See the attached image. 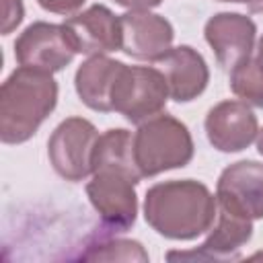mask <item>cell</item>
<instances>
[{
	"mask_svg": "<svg viewBox=\"0 0 263 263\" xmlns=\"http://www.w3.org/2000/svg\"><path fill=\"white\" fill-rule=\"evenodd\" d=\"M64 33L76 53L107 55L121 49V25L105 4H92L86 10L70 14L62 23Z\"/></svg>",
	"mask_w": 263,
	"mask_h": 263,
	"instance_id": "obj_9",
	"label": "cell"
},
{
	"mask_svg": "<svg viewBox=\"0 0 263 263\" xmlns=\"http://www.w3.org/2000/svg\"><path fill=\"white\" fill-rule=\"evenodd\" d=\"M99 140L97 127L84 117L64 119L47 140V156L53 171L72 183L92 175V152Z\"/></svg>",
	"mask_w": 263,
	"mask_h": 263,
	"instance_id": "obj_6",
	"label": "cell"
},
{
	"mask_svg": "<svg viewBox=\"0 0 263 263\" xmlns=\"http://www.w3.org/2000/svg\"><path fill=\"white\" fill-rule=\"evenodd\" d=\"M25 16L23 0H2V35L12 33Z\"/></svg>",
	"mask_w": 263,
	"mask_h": 263,
	"instance_id": "obj_19",
	"label": "cell"
},
{
	"mask_svg": "<svg viewBox=\"0 0 263 263\" xmlns=\"http://www.w3.org/2000/svg\"><path fill=\"white\" fill-rule=\"evenodd\" d=\"M58 105V82L49 72L18 66L0 88V138L23 144Z\"/></svg>",
	"mask_w": 263,
	"mask_h": 263,
	"instance_id": "obj_2",
	"label": "cell"
},
{
	"mask_svg": "<svg viewBox=\"0 0 263 263\" xmlns=\"http://www.w3.org/2000/svg\"><path fill=\"white\" fill-rule=\"evenodd\" d=\"M74 55L76 51L70 45L64 27L45 21L31 23L14 41V58L18 66L49 74L64 70Z\"/></svg>",
	"mask_w": 263,
	"mask_h": 263,
	"instance_id": "obj_7",
	"label": "cell"
},
{
	"mask_svg": "<svg viewBox=\"0 0 263 263\" xmlns=\"http://www.w3.org/2000/svg\"><path fill=\"white\" fill-rule=\"evenodd\" d=\"M253 236V220L218 208V224L210 236L193 251H171V261H228L238 259V251Z\"/></svg>",
	"mask_w": 263,
	"mask_h": 263,
	"instance_id": "obj_13",
	"label": "cell"
},
{
	"mask_svg": "<svg viewBox=\"0 0 263 263\" xmlns=\"http://www.w3.org/2000/svg\"><path fill=\"white\" fill-rule=\"evenodd\" d=\"M220 2H242V0H220Z\"/></svg>",
	"mask_w": 263,
	"mask_h": 263,
	"instance_id": "obj_25",
	"label": "cell"
},
{
	"mask_svg": "<svg viewBox=\"0 0 263 263\" xmlns=\"http://www.w3.org/2000/svg\"><path fill=\"white\" fill-rule=\"evenodd\" d=\"M123 68V62L109 55H90L86 62H82L74 76V88L80 101L92 111H113L111 97Z\"/></svg>",
	"mask_w": 263,
	"mask_h": 263,
	"instance_id": "obj_15",
	"label": "cell"
},
{
	"mask_svg": "<svg viewBox=\"0 0 263 263\" xmlns=\"http://www.w3.org/2000/svg\"><path fill=\"white\" fill-rule=\"evenodd\" d=\"M255 55H257V58L263 62V35H261V39L257 41V53H255Z\"/></svg>",
	"mask_w": 263,
	"mask_h": 263,
	"instance_id": "obj_24",
	"label": "cell"
},
{
	"mask_svg": "<svg viewBox=\"0 0 263 263\" xmlns=\"http://www.w3.org/2000/svg\"><path fill=\"white\" fill-rule=\"evenodd\" d=\"M218 208L249 220L263 218V162L238 160L226 166L216 183Z\"/></svg>",
	"mask_w": 263,
	"mask_h": 263,
	"instance_id": "obj_8",
	"label": "cell"
},
{
	"mask_svg": "<svg viewBox=\"0 0 263 263\" xmlns=\"http://www.w3.org/2000/svg\"><path fill=\"white\" fill-rule=\"evenodd\" d=\"M203 37L214 49L220 68L232 72L238 64L253 55L257 25L251 16L240 12H218L208 18L203 27Z\"/></svg>",
	"mask_w": 263,
	"mask_h": 263,
	"instance_id": "obj_10",
	"label": "cell"
},
{
	"mask_svg": "<svg viewBox=\"0 0 263 263\" xmlns=\"http://www.w3.org/2000/svg\"><path fill=\"white\" fill-rule=\"evenodd\" d=\"M216 216V197L195 179L156 183L144 197V218L148 226L171 240L197 238L212 228Z\"/></svg>",
	"mask_w": 263,
	"mask_h": 263,
	"instance_id": "obj_1",
	"label": "cell"
},
{
	"mask_svg": "<svg viewBox=\"0 0 263 263\" xmlns=\"http://www.w3.org/2000/svg\"><path fill=\"white\" fill-rule=\"evenodd\" d=\"M257 150L263 156V129H259V134H257Z\"/></svg>",
	"mask_w": 263,
	"mask_h": 263,
	"instance_id": "obj_23",
	"label": "cell"
},
{
	"mask_svg": "<svg viewBox=\"0 0 263 263\" xmlns=\"http://www.w3.org/2000/svg\"><path fill=\"white\" fill-rule=\"evenodd\" d=\"M86 0H37V4L47 10V12H53V14H64V16H70V14H76L80 12L82 4Z\"/></svg>",
	"mask_w": 263,
	"mask_h": 263,
	"instance_id": "obj_20",
	"label": "cell"
},
{
	"mask_svg": "<svg viewBox=\"0 0 263 263\" xmlns=\"http://www.w3.org/2000/svg\"><path fill=\"white\" fill-rule=\"evenodd\" d=\"M156 64L166 78L171 99H175L177 103H189L197 99L210 82L208 64L203 55L191 45L171 47Z\"/></svg>",
	"mask_w": 263,
	"mask_h": 263,
	"instance_id": "obj_14",
	"label": "cell"
},
{
	"mask_svg": "<svg viewBox=\"0 0 263 263\" xmlns=\"http://www.w3.org/2000/svg\"><path fill=\"white\" fill-rule=\"evenodd\" d=\"M97 171H119L142 181V173L134 158V136L123 127L107 129L99 136L92 152V173Z\"/></svg>",
	"mask_w": 263,
	"mask_h": 263,
	"instance_id": "obj_16",
	"label": "cell"
},
{
	"mask_svg": "<svg viewBox=\"0 0 263 263\" xmlns=\"http://www.w3.org/2000/svg\"><path fill=\"white\" fill-rule=\"evenodd\" d=\"M134 158L144 179L171 168H183L193 158V138L183 121L158 113L138 125Z\"/></svg>",
	"mask_w": 263,
	"mask_h": 263,
	"instance_id": "obj_3",
	"label": "cell"
},
{
	"mask_svg": "<svg viewBox=\"0 0 263 263\" xmlns=\"http://www.w3.org/2000/svg\"><path fill=\"white\" fill-rule=\"evenodd\" d=\"M121 51L140 62H158L173 47V25L150 10H127L119 16Z\"/></svg>",
	"mask_w": 263,
	"mask_h": 263,
	"instance_id": "obj_11",
	"label": "cell"
},
{
	"mask_svg": "<svg viewBox=\"0 0 263 263\" xmlns=\"http://www.w3.org/2000/svg\"><path fill=\"white\" fill-rule=\"evenodd\" d=\"M171 92L164 74L154 66H125L113 88V111L127 121H142L162 113Z\"/></svg>",
	"mask_w": 263,
	"mask_h": 263,
	"instance_id": "obj_4",
	"label": "cell"
},
{
	"mask_svg": "<svg viewBox=\"0 0 263 263\" xmlns=\"http://www.w3.org/2000/svg\"><path fill=\"white\" fill-rule=\"evenodd\" d=\"M78 259L82 261H148V253L138 240L115 236L113 232H99L92 234L84 249L80 251Z\"/></svg>",
	"mask_w": 263,
	"mask_h": 263,
	"instance_id": "obj_17",
	"label": "cell"
},
{
	"mask_svg": "<svg viewBox=\"0 0 263 263\" xmlns=\"http://www.w3.org/2000/svg\"><path fill=\"white\" fill-rule=\"evenodd\" d=\"M210 144L220 152H240L249 148L259 134L257 115L245 101L228 99L214 105L203 121Z\"/></svg>",
	"mask_w": 263,
	"mask_h": 263,
	"instance_id": "obj_12",
	"label": "cell"
},
{
	"mask_svg": "<svg viewBox=\"0 0 263 263\" xmlns=\"http://www.w3.org/2000/svg\"><path fill=\"white\" fill-rule=\"evenodd\" d=\"M115 4L127 8V10H150L162 4V0H115Z\"/></svg>",
	"mask_w": 263,
	"mask_h": 263,
	"instance_id": "obj_21",
	"label": "cell"
},
{
	"mask_svg": "<svg viewBox=\"0 0 263 263\" xmlns=\"http://www.w3.org/2000/svg\"><path fill=\"white\" fill-rule=\"evenodd\" d=\"M247 6H249V10H253V12H259V14H263V0H242Z\"/></svg>",
	"mask_w": 263,
	"mask_h": 263,
	"instance_id": "obj_22",
	"label": "cell"
},
{
	"mask_svg": "<svg viewBox=\"0 0 263 263\" xmlns=\"http://www.w3.org/2000/svg\"><path fill=\"white\" fill-rule=\"evenodd\" d=\"M140 181L119 171H97L86 183V195L101 218L103 230L127 232L138 216L136 185Z\"/></svg>",
	"mask_w": 263,
	"mask_h": 263,
	"instance_id": "obj_5",
	"label": "cell"
},
{
	"mask_svg": "<svg viewBox=\"0 0 263 263\" xmlns=\"http://www.w3.org/2000/svg\"><path fill=\"white\" fill-rule=\"evenodd\" d=\"M230 90L251 107L263 109V62L251 55L230 72Z\"/></svg>",
	"mask_w": 263,
	"mask_h": 263,
	"instance_id": "obj_18",
	"label": "cell"
}]
</instances>
